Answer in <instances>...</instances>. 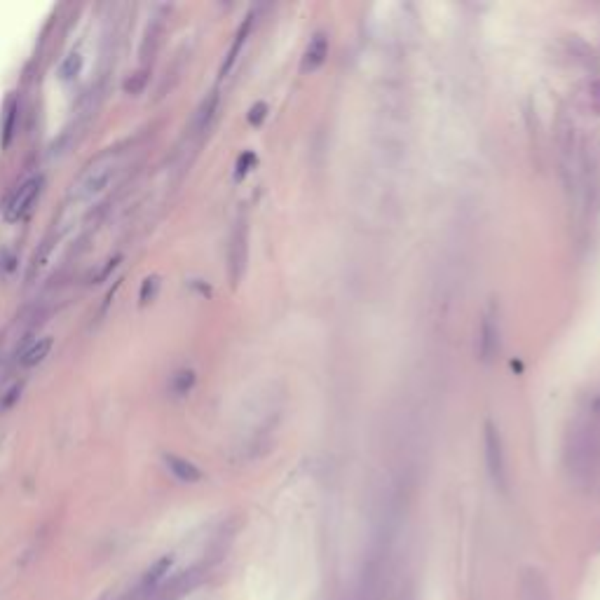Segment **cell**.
<instances>
[{
	"label": "cell",
	"instance_id": "obj_1",
	"mask_svg": "<svg viewBox=\"0 0 600 600\" xmlns=\"http://www.w3.org/2000/svg\"><path fill=\"white\" fill-rule=\"evenodd\" d=\"M117 169H120V158L115 153L101 155L82 171V176L77 178V183L73 186V195L77 200H89L97 197L99 193H104L108 188V183L115 178Z\"/></svg>",
	"mask_w": 600,
	"mask_h": 600
},
{
	"label": "cell",
	"instance_id": "obj_2",
	"mask_svg": "<svg viewBox=\"0 0 600 600\" xmlns=\"http://www.w3.org/2000/svg\"><path fill=\"white\" fill-rule=\"evenodd\" d=\"M246 256H249V226L246 218L239 216V221L235 223L232 235H230V246H228V270L232 284H237L244 274L246 267Z\"/></svg>",
	"mask_w": 600,
	"mask_h": 600
},
{
	"label": "cell",
	"instance_id": "obj_3",
	"mask_svg": "<svg viewBox=\"0 0 600 600\" xmlns=\"http://www.w3.org/2000/svg\"><path fill=\"white\" fill-rule=\"evenodd\" d=\"M40 188H43L40 176H33V178H29V181L21 183V186L12 193V197L8 200V204H5V221L16 223L19 218H24L26 211L31 209L33 200H36L38 193H40Z\"/></svg>",
	"mask_w": 600,
	"mask_h": 600
},
{
	"label": "cell",
	"instance_id": "obj_4",
	"mask_svg": "<svg viewBox=\"0 0 600 600\" xmlns=\"http://www.w3.org/2000/svg\"><path fill=\"white\" fill-rule=\"evenodd\" d=\"M485 457L488 467H490L492 479L500 485H504V453H502V439L500 431L495 429V424H485Z\"/></svg>",
	"mask_w": 600,
	"mask_h": 600
},
{
	"label": "cell",
	"instance_id": "obj_5",
	"mask_svg": "<svg viewBox=\"0 0 600 600\" xmlns=\"http://www.w3.org/2000/svg\"><path fill=\"white\" fill-rule=\"evenodd\" d=\"M500 347V331H497V317L495 312H488L483 317V326H481V357L490 361L492 355Z\"/></svg>",
	"mask_w": 600,
	"mask_h": 600
},
{
	"label": "cell",
	"instance_id": "obj_6",
	"mask_svg": "<svg viewBox=\"0 0 600 600\" xmlns=\"http://www.w3.org/2000/svg\"><path fill=\"white\" fill-rule=\"evenodd\" d=\"M326 57H328V40L324 36H315V40L310 43V47H307V52H305V57H302V73H307V71H317L319 66L324 64V61H326Z\"/></svg>",
	"mask_w": 600,
	"mask_h": 600
},
{
	"label": "cell",
	"instance_id": "obj_7",
	"mask_svg": "<svg viewBox=\"0 0 600 600\" xmlns=\"http://www.w3.org/2000/svg\"><path fill=\"white\" fill-rule=\"evenodd\" d=\"M165 462L169 467V472L176 476V479L186 481V483H195V481L202 479V472L195 467L193 462H188L186 457H178V455H165Z\"/></svg>",
	"mask_w": 600,
	"mask_h": 600
},
{
	"label": "cell",
	"instance_id": "obj_8",
	"mask_svg": "<svg viewBox=\"0 0 600 600\" xmlns=\"http://www.w3.org/2000/svg\"><path fill=\"white\" fill-rule=\"evenodd\" d=\"M52 345H54V340L49 338V335H45V338H38L36 343H33L29 350L24 352V357H21V366L33 368V366H38V363H43L45 357H47L49 352H52Z\"/></svg>",
	"mask_w": 600,
	"mask_h": 600
},
{
	"label": "cell",
	"instance_id": "obj_9",
	"mask_svg": "<svg viewBox=\"0 0 600 600\" xmlns=\"http://www.w3.org/2000/svg\"><path fill=\"white\" fill-rule=\"evenodd\" d=\"M218 104H221L218 92H214L204 104H202L200 113H197V117H195V129H197V134H204L206 129L211 127V122H214V117H216V110H218Z\"/></svg>",
	"mask_w": 600,
	"mask_h": 600
},
{
	"label": "cell",
	"instance_id": "obj_10",
	"mask_svg": "<svg viewBox=\"0 0 600 600\" xmlns=\"http://www.w3.org/2000/svg\"><path fill=\"white\" fill-rule=\"evenodd\" d=\"M249 29H251V16H249V19H246V24L242 26V29H239L237 40H235V43H232V47H230L228 59H226V64H223V69H221V75H223V77H226L228 73L232 71L235 61H237L239 52H242V47H244V43H246V36H249Z\"/></svg>",
	"mask_w": 600,
	"mask_h": 600
},
{
	"label": "cell",
	"instance_id": "obj_11",
	"mask_svg": "<svg viewBox=\"0 0 600 600\" xmlns=\"http://www.w3.org/2000/svg\"><path fill=\"white\" fill-rule=\"evenodd\" d=\"M80 71H82V57L77 52H71L69 57L61 61V66H59V75L64 77V80H71V77H75Z\"/></svg>",
	"mask_w": 600,
	"mask_h": 600
},
{
	"label": "cell",
	"instance_id": "obj_12",
	"mask_svg": "<svg viewBox=\"0 0 600 600\" xmlns=\"http://www.w3.org/2000/svg\"><path fill=\"white\" fill-rule=\"evenodd\" d=\"M193 383H195V375H193V371H181V373H176L173 375V380H171V392L173 394H188V389L190 387H193Z\"/></svg>",
	"mask_w": 600,
	"mask_h": 600
},
{
	"label": "cell",
	"instance_id": "obj_13",
	"mask_svg": "<svg viewBox=\"0 0 600 600\" xmlns=\"http://www.w3.org/2000/svg\"><path fill=\"white\" fill-rule=\"evenodd\" d=\"M14 117H16V104L12 101V104H10V110H8V120H5V145H8V143H10V139H12Z\"/></svg>",
	"mask_w": 600,
	"mask_h": 600
},
{
	"label": "cell",
	"instance_id": "obj_14",
	"mask_svg": "<svg viewBox=\"0 0 600 600\" xmlns=\"http://www.w3.org/2000/svg\"><path fill=\"white\" fill-rule=\"evenodd\" d=\"M254 165H256V155L254 153H244L242 158H239V162H237V178H242Z\"/></svg>",
	"mask_w": 600,
	"mask_h": 600
},
{
	"label": "cell",
	"instance_id": "obj_15",
	"mask_svg": "<svg viewBox=\"0 0 600 600\" xmlns=\"http://www.w3.org/2000/svg\"><path fill=\"white\" fill-rule=\"evenodd\" d=\"M267 115V106L265 104H256L254 108L249 110V122L251 125H261L263 120H265Z\"/></svg>",
	"mask_w": 600,
	"mask_h": 600
},
{
	"label": "cell",
	"instance_id": "obj_16",
	"mask_svg": "<svg viewBox=\"0 0 600 600\" xmlns=\"http://www.w3.org/2000/svg\"><path fill=\"white\" fill-rule=\"evenodd\" d=\"M143 85H145V73H136V75H134V82H125V89L129 94H139L143 89Z\"/></svg>",
	"mask_w": 600,
	"mask_h": 600
},
{
	"label": "cell",
	"instance_id": "obj_17",
	"mask_svg": "<svg viewBox=\"0 0 600 600\" xmlns=\"http://www.w3.org/2000/svg\"><path fill=\"white\" fill-rule=\"evenodd\" d=\"M155 291H158V277L145 279V282H143V289H141V302H148V293H150V298H153Z\"/></svg>",
	"mask_w": 600,
	"mask_h": 600
}]
</instances>
